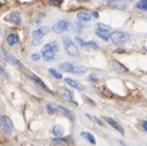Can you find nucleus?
I'll use <instances>...</instances> for the list:
<instances>
[{
  "instance_id": "f257e3e1",
  "label": "nucleus",
  "mask_w": 147,
  "mask_h": 146,
  "mask_svg": "<svg viewBox=\"0 0 147 146\" xmlns=\"http://www.w3.org/2000/svg\"><path fill=\"white\" fill-rule=\"evenodd\" d=\"M57 51H59V46L55 41L52 43H46L43 49H41V56L45 61H54L56 59Z\"/></svg>"
},
{
  "instance_id": "f03ea898",
  "label": "nucleus",
  "mask_w": 147,
  "mask_h": 146,
  "mask_svg": "<svg viewBox=\"0 0 147 146\" xmlns=\"http://www.w3.org/2000/svg\"><path fill=\"white\" fill-rule=\"evenodd\" d=\"M60 68L65 72L73 73V74H83V73L86 72L85 67L72 64V62H62V64H60Z\"/></svg>"
},
{
  "instance_id": "7ed1b4c3",
  "label": "nucleus",
  "mask_w": 147,
  "mask_h": 146,
  "mask_svg": "<svg viewBox=\"0 0 147 146\" xmlns=\"http://www.w3.org/2000/svg\"><path fill=\"white\" fill-rule=\"evenodd\" d=\"M109 40L115 45L124 44L129 40V34L125 32H120V30H114V32H112L111 35H109Z\"/></svg>"
},
{
  "instance_id": "20e7f679",
  "label": "nucleus",
  "mask_w": 147,
  "mask_h": 146,
  "mask_svg": "<svg viewBox=\"0 0 147 146\" xmlns=\"http://www.w3.org/2000/svg\"><path fill=\"white\" fill-rule=\"evenodd\" d=\"M63 48L69 56H74V57L79 56V49H78L77 44L74 41H72L71 39H68V38L63 39Z\"/></svg>"
},
{
  "instance_id": "39448f33",
  "label": "nucleus",
  "mask_w": 147,
  "mask_h": 146,
  "mask_svg": "<svg viewBox=\"0 0 147 146\" xmlns=\"http://www.w3.org/2000/svg\"><path fill=\"white\" fill-rule=\"evenodd\" d=\"M0 128H1L7 135H10L13 130V124L11 118L5 116V114H0Z\"/></svg>"
},
{
  "instance_id": "423d86ee",
  "label": "nucleus",
  "mask_w": 147,
  "mask_h": 146,
  "mask_svg": "<svg viewBox=\"0 0 147 146\" xmlns=\"http://www.w3.org/2000/svg\"><path fill=\"white\" fill-rule=\"evenodd\" d=\"M111 28L106 24H102V23H98L96 24V34L97 36H100L101 39L108 41L109 40V35H111Z\"/></svg>"
},
{
  "instance_id": "0eeeda50",
  "label": "nucleus",
  "mask_w": 147,
  "mask_h": 146,
  "mask_svg": "<svg viewBox=\"0 0 147 146\" xmlns=\"http://www.w3.org/2000/svg\"><path fill=\"white\" fill-rule=\"evenodd\" d=\"M72 27V24L69 21H67V20H61V21H57V22L52 26V32H55V33H63L66 32V30H68Z\"/></svg>"
},
{
  "instance_id": "6e6552de",
  "label": "nucleus",
  "mask_w": 147,
  "mask_h": 146,
  "mask_svg": "<svg viewBox=\"0 0 147 146\" xmlns=\"http://www.w3.org/2000/svg\"><path fill=\"white\" fill-rule=\"evenodd\" d=\"M49 32L48 27H40V28H36L35 30L32 32V44L33 45H38L40 43L41 38Z\"/></svg>"
},
{
  "instance_id": "1a4fd4ad",
  "label": "nucleus",
  "mask_w": 147,
  "mask_h": 146,
  "mask_svg": "<svg viewBox=\"0 0 147 146\" xmlns=\"http://www.w3.org/2000/svg\"><path fill=\"white\" fill-rule=\"evenodd\" d=\"M107 5L111 7L118 9V10H125L129 7V5L134 1V0H106Z\"/></svg>"
},
{
  "instance_id": "9d476101",
  "label": "nucleus",
  "mask_w": 147,
  "mask_h": 146,
  "mask_svg": "<svg viewBox=\"0 0 147 146\" xmlns=\"http://www.w3.org/2000/svg\"><path fill=\"white\" fill-rule=\"evenodd\" d=\"M1 54H3V56H4V59L6 60L9 64H11V65H13V66H16V67H18V68H23V65L21 64V61L17 60L12 54L7 53V51L5 50V49H1Z\"/></svg>"
},
{
  "instance_id": "9b49d317",
  "label": "nucleus",
  "mask_w": 147,
  "mask_h": 146,
  "mask_svg": "<svg viewBox=\"0 0 147 146\" xmlns=\"http://www.w3.org/2000/svg\"><path fill=\"white\" fill-rule=\"evenodd\" d=\"M5 20H6L7 22L13 23V24H21V23H22V17H21V15H20L17 11L10 12L7 16L5 17Z\"/></svg>"
},
{
  "instance_id": "f8f14e48",
  "label": "nucleus",
  "mask_w": 147,
  "mask_h": 146,
  "mask_svg": "<svg viewBox=\"0 0 147 146\" xmlns=\"http://www.w3.org/2000/svg\"><path fill=\"white\" fill-rule=\"evenodd\" d=\"M105 119H106L107 123H108V124H109V126H111L112 128H114L115 130H117V132H119V133L122 134V135H124V129H123V127L120 126V124H119L118 122H115L113 118H109V117H106Z\"/></svg>"
},
{
  "instance_id": "ddd939ff",
  "label": "nucleus",
  "mask_w": 147,
  "mask_h": 146,
  "mask_svg": "<svg viewBox=\"0 0 147 146\" xmlns=\"http://www.w3.org/2000/svg\"><path fill=\"white\" fill-rule=\"evenodd\" d=\"M77 18L79 22H88V21H90L92 18V16H91V14L88 11H80L77 14Z\"/></svg>"
},
{
  "instance_id": "4468645a",
  "label": "nucleus",
  "mask_w": 147,
  "mask_h": 146,
  "mask_svg": "<svg viewBox=\"0 0 147 146\" xmlns=\"http://www.w3.org/2000/svg\"><path fill=\"white\" fill-rule=\"evenodd\" d=\"M51 134L54 135V137H56V138H61V137H63L65 130L60 126V124H55V126L51 128Z\"/></svg>"
},
{
  "instance_id": "2eb2a0df",
  "label": "nucleus",
  "mask_w": 147,
  "mask_h": 146,
  "mask_svg": "<svg viewBox=\"0 0 147 146\" xmlns=\"http://www.w3.org/2000/svg\"><path fill=\"white\" fill-rule=\"evenodd\" d=\"M6 41H7L9 45L13 46V45H16L18 41H20V36H18V34H16V33H10V34L6 36Z\"/></svg>"
},
{
  "instance_id": "dca6fc26",
  "label": "nucleus",
  "mask_w": 147,
  "mask_h": 146,
  "mask_svg": "<svg viewBox=\"0 0 147 146\" xmlns=\"http://www.w3.org/2000/svg\"><path fill=\"white\" fill-rule=\"evenodd\" d=\"M60 95L62 96V99H65L68 102H74V99H73V94L68 90V89H62L60 90Z\"/></svg>"
},
{
  "instance_id": "f3484780",
  "label": "nucleus",
  "mask_w": 147,
  "mask_h": 146,
  "mask_svg": "<svg viewBox=\"0 0 147 146\" xmlns=\"http://www.w3.org/2000/svg\"><path fill=\"white\" fill-rule=\"evenodd\" d=\"M29 78H30V79H32L33 82H35L36 83V84H38L40 88H43V89L44 90H46V91H50V89H49V88L48 87H46V84H45V83L43 82V80H41L40 79V78L39 77H36L35 74H29Z\"/></svg>"
},
{
  "instance_id": "a211bd4d",
  "label": "nucleus",
  "mask_w": 147,
  "mask_h": 146,
  "mask_svg": "<svg viewBox=\"0 0 147 146\" xmlns=\"http://www.w3.org/2000/svg\"><path fill=\"white\" fill-rule=\"evenodd\" d=\"M65 82H66V84H68V85L72 87V88H74V89H78V90H84V87H83V85H80L77 80L72 79V78H66Z\"/></svg>"
},
{
  "instance_id": "6ab92c4d",
  "label": "nucleus",
  "mask_w": 147,
  "mask_h": 146,
  "mask_svg": "<svg viewBox=\"0 0 147 146\" xmlns=\"http://www.w3.org/2000/svg\"><path fill=\"white\" fill-rule=\"evenodd\" d=\"M80 137L84 138V139L86 140V141H89L90 144L96 145V139L94 138V135H92L91 133H89V132H82V133H80Z\"/></svg>"
},
{
  "instance_id": "aec40b11",
  "label": "nucleus",
  "mask_w": 147,
  "mask_h": 146,
  "mask_svg": "<svg viewBox=\"0 0 147 146\" xmlns=\"http://www.w3.org/2000/svg\"><path fill=\"white\" fill-rule=\"evenodd\" d=\"M76 40L78 41V44H79L80 46H88V48H92V49H97V45L94 43V41H89V43H86V41H84L83 39H80L79 36H77Z\"/></svg>"
},
{
  "instance_id": "412c9836",
  "label": "nucleus",
  "mask_w": 147,
  "mask_h": 146,
  "mask_svg": "<svg viewBox=\"0 0 147 146\" xmlns=\"http://www.w3.org/2000/svg\"><path fill=\"white\" fill-rule=\"evenodd\" d=\"M56 107H57V112H61L62 114L67 116L69 119H73V114H72V112H71L68 108H66V107H63V106H56Z\"/></svg>"
},
{
  "instance_id": "4be33fe9",
  "label": "nucleus",
  "mask_w": 147,
  "mask_h": 146,
  "mask_svg": "<svg viewBox=\"0 0 147 146\" xmlns=\"http://www.w3.org/2000/svg\"><path fill=\"white\" fill-rule=\"evenodd\" d=\"M136 7L141 9V10H146L147 11V0H140V1L136 4Z\"/></svg>"
},
{
  "instance_id": "5701e85b",
  "label": "nucleus",
  "mask_w": 147,
  "mask_h": 146,
  "mask_svg": "<svg viewBox=\"0 0 147 146\" xmlns=\"http://www.w3.org/2000/svg\"><path fill=\"white\" fill-rule=\"evenodd\" d=\"M49 73H50L52 77H55L56 79H61V78H62V74H61V73H60V72H57V71L54 70V68H50V70H49Z\"/></svg>"
},
{
  "instance_id": "b1692460",
  "label": "nucleus",
  "mask_w": 147,
  "mask_h": 146,
  "mask_svg": "<svg viewBox=\"0 0 147 146\" xmlns=\"http://www.w3.org/2000/svg\"><path fill=\"white\" fill-rule=\"evenodd\" d=\"M46 108H48V112L51 113V114L57 112V107H56V105H52V103H48V105H46Z\"/></svg>"
},
{
  "instance_id": "393cba45",
  "label": "nucleus",
  "mask_w": 147,
  "mask_h": 146,
  "mask_svg": "<svg viewBox=\"0 0 147 146\" xmlns=\"http://www.w3.org/2000/svg\"><path fill=\"white\" fill-rule=\"evenodd\" d=\"M39 59H40V55H39V54H32V60L38 61Z\"/></svg>"
},
{
  "instance_id": "a878e982",
  "label": "nucleus",
  "mask_w": 147,
  "mask_h": 146,
  "mask_svg": "<svg viewBox=\"0 0 147 146\" xmlns=\"http://www.w3.org/2000/svg\"><path fill=\"white\" fill-rule=\"evenodd\" d=\"M0 73H1V74H4L5 77H6V78L9 77V74H7V73H6V72H5V70L3 68V67H1V66H0Z\"/></svg>"
},
{
  "instance_id": "bb28decb",
  "label": "nucleus",
  "mask_w": 147,
  "mask_h": 146,
  "mask_svg": "<svg viewBox=\"0 0 147 146\" xmlns=\"http://www.w3.org/2000/svg\"><path fill=\"white\" fill-rule=\"evenodd\" d=\"M50 1L54 4V5H60L61 4V0H50Z\"/></svg>"
},
{
  "instance_id": "cd10ccee",
  "label": "nucleus",
  "mask_w": 147,
  "mask_h": 146,
  "mask_svg": "<svg viewBox=\"0 0 147 146\" xmlns=\"http://www.w3.org/2000/svg\"><path fill=\"white\" fill-rule=\"evenodd\" d=\"M142 128H144L145 132H147V121H144L142 122Z\"/></svg>"
},
{
  "instance_id": "c85d7f7f",
  "label": "nucleus",
  "mask_w": 147,
  "mask_h": 146,
  "mask_svg": "<svg viewBox=\"0 0 147 146\" xmlns=\"http://www.w3.org/2000/svg\"><path fill=\"white\" fill-rule=\"evenodd\" d=\"M120 146H125V144L124 143H120Z\"/></svg>"
},
{
  "instance_id": "c756f323",
  "label": "nucleus",
  "mask_w": 147,
  "mask_h": 146,
  "mask_svg": "<svg viewBox=\"0 0 147 146\" xmlns=\"http://www.w3.org/2000/svg\"><path fill=\"white\" fill-rule=\"evenodd\" d=\"M0 5H1V3H0Z\"/></svg>"
}]
</instances>
